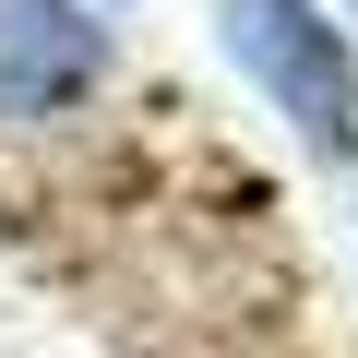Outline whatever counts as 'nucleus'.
Returning <instances> with one entry per match:
<instances>
[{
    "label": "nucleus",
    "instance_id": "1",
    "mask_svg": "<svg viewBox=\"0 0 358 358\" xmlns=\"http://www.w3.org/2000/svg\"><path fill=\"white\" fill-rule=\"evenodd\" d=\"M227 13V60L322 143V155H346L358 143V60H346V36L310 13V0H215Z\"/></svg>",
    "mask_w": 358,
    "mask_h": 358
},
{
    "label": "nucleus",
    "instance_id": "2",
    "mask_svg": "<svg viewBox=\"0 0 358 358\" xmlns=\"http://www.w3.org/2000/svg\"><path fill=\"white\" fill-rule=\"evenodd\" d=\"M96 72H108V24H84L72 0H0V120H48L96 96Z\"/></svg>",
    "mask_w": 358,
    "mask_h": 358
}]
</instances>
